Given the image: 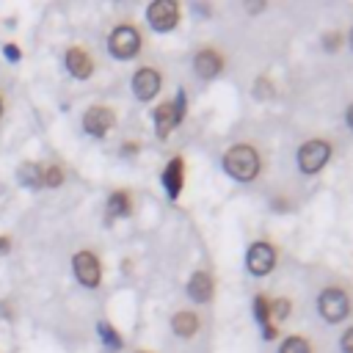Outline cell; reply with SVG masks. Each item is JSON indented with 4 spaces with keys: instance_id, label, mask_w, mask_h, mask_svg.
Wrapping results in <instances>:
<instances>
[{
    "instance_id": "cell-1",
    "label": "cell",
    "mask_w": 353,
    "mask_h": 353,
    "mask_svg": "<svg viewBox=\"0 0 353 353\" xmlns=\"http://www.w3.org/2000/svg\"><path fill=\"white\" fill-rule=\"evenodd\" d=\"M223 168H226L229 176H234L240 182H248L259 171V157H256V152L251 146H232L223 154Z\"/></svg>"
},
{
    "instance_id": "cell-2",
    "label": "cell",
    "mask_w": 353,
    "mask_h": 353,
    "mask_svg": "<svg viewBox=\"0 0 353 353\" xmlns=\"http://www.w3.org/2000/svg\"><path fill=\"white\" fill-rule=\"evenodd\" d=\"M108 50H110L116 58H121V61L132 58V55L141 50V36H138V30L130 28V25H119V28L110 33V39H108Z\"/></svg>"
},
{
    "instance_id": "cell-3",
    "label": "cell",
    "mask_w": 353,
    "mask_h": 353,
    "mask_svg": "<svg viewBox=\"0 0 353 353\" xmlns=\"http://www.w3.org/2000/svg\"><path fill=\"white\" fill-rule=\"evenodd\" d=\"M317 309L320 314L328 320V323H339L345 314H347V298L339 287H325L320 292V301H317Z\"/></svg>"
},
{
    "instance_id": "cell-4",
    "label": "cell",
    "mask_w": 353,
    "mask_h": 353,
    "mask_svg": "<svg viewBox=\"0 0 353 353\" xmlns=\"http://www.w3.org/2000/svg\"><path fill=\"white\" fill-rule=\"evenodd\" d=\"M328 157H331V146L325 141H309L298 152V165H301V171L314 174V171H320L325 165Z\"/></svg>"
},
{
    "instance_id": "cell-5",
    "label": "cell",
    "mask_w": 353,
    "mask_h": 353,
    "mask_svg": "<svg viewBox=\"0 0 353 353\" xmlns=\"http://www.w3.org/2000/svg\"><path fill=\"white\" fill-rule=\"evenodd\" d=\"M146 17H149V25H152L154 30H171V28L176 25L179 11H176V3H171V0H157V3L149 6Z\"/></svg>"
},
{
    "instance_id": "cell-6",
    "label": "cell",
    "mask_w": 353,
    "mask_h": 353,
    "mask_svg": "<svg viewBox=\"0 0 353 353\" xmlns=\"http://www.w3.org/2000/svg\"><path fill=\"white\" fill-rule=\"evenodd\" d=\"M182 113H185V97H182V94H179V99H176L174 105H171V102L160 105V108L154 110V127H157V135L165 138V132H168L174 124L182 121Z\"/></svg>"
},
{
    "instance_id": "cell-7",
    "label": "cell",
    "mask_w": 353,
    "mask_h": 353,
    "mask_svg": "<svg viewBox=\"0 0 353 353\" xmlns=\"http://www.w3.org/2000/svg\"><path fill=\"white\" fill-rule=\"evenodd\" d=\"M273 262H276V254H273V248H270L268 243H254V245L248 248L245 265H248V270H251L254 276L270 273V270H273Z\"/></svg>"
},
{
    "instance_id": "cell-8",
    "label": "cell",
    "mask_w": 353,
    "mask_h": 353,
    "mask_svg": "<svg viewBox=\"0 0 353 353\" xmlns=\"http://www.w3.org/2000/svg\"><path fill=\"white\" fill-rule=\"evenodd\" d=\"M72 265H74V276H77L80 284H85V287H97L99 284V262H97V256L91 251L74 254Z\"/></svg>"
},
{
    "instance_id": "cell-9",
    "label": "cell",
    "mask_w": 353,
    "mask_h": 353,
    "mask_svg": "<svg viewBox=\"0 0 353 353\" xmlns=\"http://www.w3.org/2000/svg\"><path fill=\"white\" fill-rule=\"evenodd\" d=\"M132 91H135V97L138 99H152L157 91H160V74L152 69V66H143V69H138L135 72V77H132Z\"/></svg>"
},
{
    "instance_id": "cell-10",
    "label": "cell",
    "mask_w": 353,
    "mask_h": 353,
    "mask_svg": "<svg viewBox=\"0 0 353 353\" xmlns=\"http://www.w3.org/2000/svg\"><path fill=\"white\" fill-rule=\"evenodd\" d=\"M83 127H85V132H91V135H105V132L113 127V110H110V108H102V105L88 108L85 116H83Z\"/></svg>"
},
{
    "instance_id": "cell-11",
    "label": "cell",
    "mask_w": 353,
    "mask_h": 353,
    "mask_svg": "<svg viewBox=\"0 0 353 353\" xmlns=\"http://www.w3.org/2000/svg\"><path fill=\"white\" fill-rule=\"evenodd\" d=\"M66 69L74 74V77H80V80H85L91 72H94V63H91V58H88V52L83 50V47H72L69 52H66Z\"/></svg>"
},
{
    "instance_id": "cell-12",
    "label": "cell",
    "mask_w": 353,
    "mask_h": 353,
    "mask_svg": "<svg viewBox=\"0 0 353 353\" xmlns=\"http://www.w3.org/2000/svg\"><path fill=\"white\" fill-rule=\"evenodd\" d=\"M193 66H196V74H199V77H215V74L221 72L223 61H221V55H218L215 50H201V52L196 55Z\"/></svg>"
},
{
    "instance_id": "cell-13",
    "label": "cell",
    "mask_w": 353,
    "mask_h": 353,
    "mask_svg": "<svg viewBox=\"0 0 353 353\" xmlns=\"http://www.w3.org/2000/svg\"><path fill=\"white\" fill-rule=\"evenodd\" d=\"M163 185H165V190H168L171 199L179 196V190H182V160H179V157H174V160L165 165V171H163Z\"/></svg>"
},
{
    "instance_id": "cell-14",
    "label": "cell",
    "mask_w": 353,
    "mask_h": 353,
    "mask_svg": "<svg viewBox=\"0 0 353 353\" xmlns=\"http://www.w3.org/2000/svg\"><path fill=\"white\" fill-rule=\"evenodd\" d=\"M188 292H190L193 301H210V295H212V279H210V273H204V270L193 273V279L188 284Z\"/></svg>"
},
{
    "instance_id": "cell-15",
    "label": "cell",
    "mask_w": 353,
    "mask_h": 353,
    "mask_svg": "<svg viewBox=\"0 0 353 353\" xmlns=\"http://www.w3.org/2000/svg\"><path fill=\"white\" fill-rule=\"evenodd\" d=\"M171 325H174V334L176 336H193L196 328H199V317L193 312H179Z\"/></svg>"
},
{
    "instance_id": "cell-16",
    "label": "cell",
    "mask_w": 353,
    "mask_h": 353,
    "mask_svg": "<svg viewBox=\"0 0 353 353\" xmlns=\"http://www.w3.org/2000/svg\"><path fill=\"white\" fill-rule=\"evenodd\" d=\"M130 212V196L127 193H113L110 199H108V215H113V218H119V215H127Z\"/></svg>"
},
{
    "instance_id": "cell-17",
    "label": "cell",
    "mask_w": 353,
    "mask_h": 353,
    "mask_svg": "<svg viewBox=\"0 0 353 353\" xmlns=\"http://www.w3.org/2000/svg\"><path fill=\"white\" fill-rule=\"evenodd\" d=\"M19 176H22V182L30 185V188L41 185V168H39L36 163H25V165L19 168Z\"/></svg>"
},
{
    "instance_id": "cell-18",
    "label": "cell",
    "mask_w": 353,
    "mask_h": 353,
    "mask_svg": "<svg viewBox=\"0 0 353 353\" xmlns=\"http://www.w3.org/2000/svg\"><path fill=\"white\" fill-rule=\"evenodd\" d=\"M279 353H312V347H309L306 339H301V336H290V339L281 345Z\"/></svg>"
},
{
    "instance_id": "cell-19",
    "label": "cell",
    "mask_w": 353,
    "mask_h": 353,
    "mask_svg": "<svg viewBox=\"0 0 353 353\" xmlns=\"http://www.w3.org/2000/svg\"><path fill=\"white\" fill-rule=\"evenodd\" d=\"M41 182H44V185H50V188L61 185V182H63V171H61V168H55V165H50L47 171H41Z\"/></svg>"
},
{
    "instance_id": "cell-20",
    "label": "cell",
    "mask_w": 353,
    "mask_h": 353,
    "mask_svg": "<svg viewBox=\"0 0 353 353\" xmlns=\"http://www.w3.org/2000/svg\"><path fill=\"white\" fill-rule=\"evenodd\" d=\"M99 334H102V339H105L108 345H113V347H119V345H121V339L116 336V331H113L108 323H99Z\"/></svg>"
},
{
    "instance_id": "cell-21",
    "label": "cell",
    "mask_w": 353,
    "mask_h": 353,
    "mask_svg": "<svg viewBox=\"0 0 353 353\" xmlns=\"http://www.w3.org/2000/svg\"><path fill=\"white\" fill-rule=\"evenodd\" d=\"M254 309H256V320L268 325V317H270V306L265 303V298H256V301H254Z\"/></svg>"
},
{
    "instance_id": "cell-22",
    "label": "cell",
    "mask_w": 353,
    "mask_h": 353,
    "mask_svg": "<svg viewBox=\"0 0 353 353\" xmlns=\"http://www.w3.org/2000/svg\"><path fill=\"white\" fill-rule=\"evenodd\" d=\"M287 312H290V301H284V298H281V301H276V303L270 306V314H273L276 320L287 317Z\"/></svg>"
},
{
    "instance_id": "cell-23",
    "label": "cell",
    "mask_w": 353,
    "mask_h": 353,
    "mask_svg": "<svg viewBox=\"0 0 353 353\" xmlns=\"http://www.w3.org/2000/svg\"><path fill=\"white\" fill-rule=\"evenodd\" d=\"M342 353H353V328H347L342 336Z\"/></svg>"
},
{
    "instance_id": "cell-24",
    "label": "cell",
    "mask_w": 353,
    "mask_h": 353,
    "mask_svg": "<svg viewBox=\"0 0 353 353\" xmlns=\"http://www.w3.org/2000/svg\"><path fill=\"white\" fill-rule=\"evenodd\" d=\"M6 55H8L11 61H17V58H19V50H17L14 44H6Z\"/></svg>"
},
{
    "instance_id": "cell-25",
    "label": "cell",
    "mask_w": 353,
    "mask_h": 353,
    "mask_svg": "<svg viewBox=\"0 0 353 353\" xmlns=\"http://www.w3.org/2000/svg\"><path fill=\"white\" fill-rule=\"evenodd\" d=\"M325 44H328L325 50H336V44H339V36H336V33H334V36H328V39H325Z\"/></svg>"
},
{
    "instance_id": "cell-26",
    "label": "cell",
    "mask_w": 353,
    "mask_h": 353,
    "mask_svg": "<svg viewBox=\"0 0 353 353\" xmlns=\"http://www.w3.org/2000/svg\"><path fill=\"white\" fill-rule=\"evenodd\" d=\"M8 248H11V240L8 237H0V254H6Z\"/></svg>"
},
{
    "instance_id": "cell-27",
    "label": "cell",
    "mask_w": 353,
    "mask_h": 353,
    "mask_svg": "<svg viewBox=\"0 0 353 353\" xmlns=\"http://www.w3.org/2000/svg\"><path fill=\"white\" fill-rule=\"evenodd\" d=\"M347 124H350V127H353V105H350V108H347Z\"/></svg>"
},
{
    "instance_id": "cell-28",
    "label": "cell",
    "mask_w": 353,
    "mask_h": 353,
    "mask_svg": "<svg viewBox=\"0 0 353 353\" xmlns=\"http://www.w3.org/2000/svg\"><path fill=\"white\" fill-rule=\"evenodd\" d=\"M350 47H353V33H350Z\"/></svg>"
},
{
    "instance_id": "cell-29",
    "label": "cell",
    "mask_w": 353,
    "mask_h": 353,
    "mask_svg": "<svg viewBox=\"0 0 353 353\" xmlns=\"http://www.w3.org/2000/svg\"><path fill=\"white\" fill-rule=\"evenodd\" d=\"M0 113H3V102H0Z\"/></svg>"
}]
</instances>
